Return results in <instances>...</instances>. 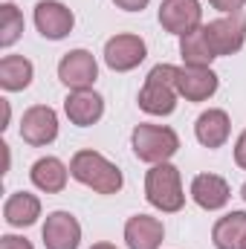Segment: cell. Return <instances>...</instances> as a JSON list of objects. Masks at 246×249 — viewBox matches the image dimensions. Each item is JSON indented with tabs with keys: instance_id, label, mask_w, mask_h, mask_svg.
I'll use <instances>...</instances> for the list:
<instances>
[{
	"instance_id": "6da1fadb",
	"label": "cell",
	"mask_w": 246,
	"mask_h": 249,
	"mask_svg": "<svg viewBox=\"0 0 246 249\" xmlns=\"http://www.w3.org/2000/svg\"><path fill=\"white\" fill-rule=\"evenodd\" d=\"M70 177L75 183H81V186L93 188L96 194H116L124 186L122 171L107 157H102L99 151H78V154H72Z\"/></svg>"
},
{
	"instance_id": "7a4b0ae2",
	"label": "cell",
	"mask_w": 246,
	"mask_h": 249,
	"mask_svg": "<svg viewBox=\"0 0 246 249\" xmlns=\"http://www.w3.org/2000/svg\"><path fill=\"white\" fill-rule=\"evenodd\" d=\"M177 99H180L177 67L174 64H157L139 90V107L151 116H168V113H174Z\"/></svg>"
},
{
	"instance_id": "3957f363",
	"label": "cell",
	"mask_w": 246,
	"mask_h": 249,
	"mask_svg": "<svg viewBox=\"0 0 246 249\" xmlns=\"http://www.w3.org/2000/svg\"><path fill=\"white\" fill-rule=\"evenodd\" d=\"M145 200L159 209V212H180L185 206L183 194V180H180V168L171 162H159L145 174Z\"/></svg>"
},
{
	"instance_id": "277c9868",
	"label": "cell",
	"mask_w": 246,
	"mask_h": 249,
	"mask_svg": "<svg viewBox=\"0 0 246 249\" xmlns=\"http://www.w3.org/2000/svg\"><path fill=\"white\" fill-rule=\"evenodd\" d=\"M130 145H133V154L142 160V162H151V165H159V162H168L177 151H180V136L165 127V124H136L133 133H130Z\"/></svg>"
},
{
	"instance_id": "5b68a950",
	"label": "cell",
	"mask_w": 246,
	"mask_h": 249,
	"mask_svg": "<svg viewBox=\"0 0 246 249\" xmlns=\"http://www.w3.org/2000/svg\"><path fill=\"white\" fill-rule=\"evenodd\" d=\"M206 26V35L211 41V50L214 55H235L241 53V47L246 44V15L244 12H235V15H223L211 23H203Z\"/></svg>"
},
{
	"instance_id": "8992f818",
	"label": "cell",
	"mask_w": 246,
	"mask_h": 249,
	"mask_svg": "<svg viewBox=\"0 0 246 249\" xmlns=\"http://www.w3.org/2000/svg\"><path fill=\"white\" fill-rule=\"evenodd\" d=\"M58 136V113L50 105H32L29 110H23L20 119V139L32 148H44L50 142H55Z\"/></svg>"
},
{
	"instance_id": "52a82bcc",
	"label": "cell",
	"mask_w": 246,
	"mask_h": 249,
	"mask_svg": "<svg viewBox=\"0 0 246 249\" xmlns=\"http://www.w3.org/2000/svg\"><path fill=\"white\" fill-rule=\"evenodd\" d=\"M148 55V47L139 35H113L107 44H105V64L113 70V72H127V70H136L139 64L145 61Z\"/></svg>"
},
{
	"instance_id": "ba28073f",
	"label": "cell",
	"mask_w": 246,
	"mask_h": 249,
	"mask_svg": "<svg viewBox=\"0 0 246 249\" xmlns=\"http://www.w3.org/2000/svg\"><path fill=\"white\" fill-rule=\"evenodd\" d=\"M58 78L70 90H90L99 78V64L87 50H70L58 61Z\"/></svg>"
},
{
	"instance_id": "9c48e42d",
	"label": "cell",
	"mask_w": 246,
	"mask_h": 249,
	"mask_svg": "<svg viewBox=\"0 0 246 249\" xmlns=\"http://www.w3.org/2000/svg\"><path fill=\"white\" fill-rule=\"evenodd\" d=\"M217 72L211 67H194L183 64L177 67V93L185 102H206L217 93Z\"/></svg>"
},
{
	"instance_id": "30bf717a",
	"label": "cell",
	"mask_w": 246,
	"mask_h": 249,
	"mask_svg": "<svg viewBox=\"0 0 246 249\" xmlns=\"http://www.w3.org/2000/svg\"><path fill=\"white\" fill-rule=\"evenodd\" d=\"M35 26L44 38L50 41H61L72 32L75 26V15L70 6H64L61 0H41L35 6Z\"/></svg>"
},
{
	"instance_id": "8fae6325",
	"label": "cell",
	"mask_w": 246,
	"mask_h": 249,
	"mask_svg": "<svg viewBox=\"0 0 246 249\" xmlns=\"http://www.w3.org/2000/svg\"><path fill=\"white\" fill-rule=\"evenodd\" d=\"M159 23L171 35H185V32L203 26V9L197 0H162Z\"/></svg>"
},
{
	"instance_id": "7c38bea8",
	"label": "cell",
	"mask_w": 246,
	"mask_h": 249,
	"mask_svg": "<svg viewBox=\"0 0 246 249\" xmlns=\"http://www.w3.org/2000/svg\"><path fill=\"white\" fill-rule=\"evenodd\" d=\"M41 238H44L47 249H78V244H81V223L70 212H53L44 220Z\"/></svg>"
},
{
	"instance_id": "4fadbf2b",
	"label": "cell",
	"mask_w": 246,
	"mask_h": 249,
	"mask_svg": "<svg viewBox=\"0 0 246 249\" xmlns=\"http://www.w3.org/2000/svg\"><path fill=\"white\" fill-rule=\"evenodd\" d=\"M64 113L67 119L78 127H90L105 116V99L96 90H72L64 99Z\"/></svg>"
},
{
	"instance_id": "5bb4252c",
	"label": "cell",
	"mask_w": 246,
	"mask_h": 249,
	"mask_svg": "<svg viewBox=\"0 0 246 249\" xmlns=\"http://www.w3.org/2000/svg\"><path fill=\"white\" fill-rule=\"evenodd\" d=\"M165 238V226L159 217L151 214H133L124 223V244L127 249H159Z\"/></svg>"
},
{
	"instance_id": "9a60e30c",
	"label": "cell",
	"mask_w": 246,
	"mask_h": 249,
	"mask_svg": "<svg viewBox=\"0 0 246 249\" xmlns=\"http://www.w3.org/2000/svg\"><path fill=\"white\" fill-rule=\"evenodd\" d=\"M229 133H232L229 113L220 110V107H209L194 122V136H197V142L203 148H223L226 139H229Z\"/></svg>"
},
{
	"instance_id": "2e32d148",
	"label": "cell",
	"mask_w": 246,
	"mask_h": 249,
	"mask_svg": "<svg viewBox=\"0 0 246 249\" xmlns=\"http://www.w3.org/2000/svg\"><path fill=\"white\" fill-rule=\"evenodd\" d=\"M229 197H232V188H229V183L223 177H217V174H197L191 180V200L200 209H206V212L223 209L229 203Z\"/></svg>"
},
{
	"instance_id": "e0dca14e",
	"label": "cell",
	"mask_w": 246,
	"mask_h": 249,
	"mask_svg": "<svg viewBox=\"0 0 246 249\" xmlns=\"http://www.w3.org/2000/svg\"><path fill=\"white\" fill-rule=\"evenodd\" d=\"M41 217V200L29 191H15L3 203V220L15 229H26Z\"/></svg>"
},
{
	"instance_id": "ac0fdd59",
	"label": "cell",
	"mask_w": 246,
	"mask_h": 249,
	"mask_svg": "<svg viewBox=\"0 0 246 249\" xmlns=\"http://www.w3.org/2000/svg\"><path fill=\"white\" fill-rule=\"evenodd\" d=\"M29 180L32 186L47 191V194H58L67 188V180H70V168L64 165L58 157H41L32 171H29Z\"/></svg>"
},
{
	"instance_id": "d6986e66",
	"label": "cell",
	"mask_w": 246,
	"mask_h": 249,
	"mask_svg": "<svg viewBox=\"0 0 246 249\" xmlns=\"http://www.w3.org/2000/svg\"><path fill=\"white\" fill-rule=\"evenodd\" d=\"M180 55H183V64H194V67H209L217 58L211 50V41L206 35V26H197V29L180 35Z\"/></svg>"
},
{
	"instance_id": "ffe728a7",
	"label": "cell",
	"mask_w": 246,
	"mask_h": 249,
	"mask_svg": "<svg viewBox=\"0 0 246 249\" xmlns=\"http://www.w3.org/2000/svg\"><path fill=\"white\" fill-rule=\"evenodd\" d=\"M32 75H35V67L29 58H23V55L0 58V87L3 90H9V93L26 90L32 84Z\"/></svg>"
},
{
	"instance_id": "44dd1931",
	"label": "cell",
	"mask_w": 246,
	"mask_h": 249,
	"mask_svg": "<svg viewBox=\"0 0 246 249\" xmlns=\"http://www.w3.org/2000/svg\"><path fill=\"white\" fill-rule=\"evenodd\" d=\"M244 238H246V212L223 214L211 229V241H214L217 249H241Z\"/></svg>"
},
{
	"instance_id": "7402d4cb",
	"label": "cell",
	"mask_w": 246,
	"mask_h": 249,
	"mask_svg": "<svg viewBox=\"0 0 246 249\" xmlns=\"http://www.w3.org/2000/svg\"><path fill=\"white\" fill-rule=\"evenodd\" d=\"M23 32V12L15 3L0 6V47H12Z\"/></svg>"
},
{
	"instance_id": "603a6c76",
	"label": "cell",
	"mask_w": 246,
	"mask_h": 249,
	"mask_svg": "<svg viewBox=\"0 0 246 249\" xmlns=\"http://www.w3.org/2000/svg\"><path fill=\"white\" fill-rule=\"evenodd\" d=\"M244 3L246 0H209V6L217 9V12H223V15H235V12H241Z\"/></svg>"
},
{
	"instance_id": "cb8c5ba5",
	"label": "cell",
	"mask_w": 246,
	"mask_h": 249,
	"mask_svg": "<svg viewBox=\"0 0 246 249\" xmlns=\"http://www.w3.org/2000/svg\"><path fill=\"white\" fill-rule=\"evenodd\" d=\"M0 249H35L26 238H20V235H3L0 238Z\"/></svg>"
},
{
	"instance_id": "d4e9b609",
	"label": "cell",
	"mask_w": 246,
	"mask_h": 249,
	"mask_svg": "<svg viewBox=\"0 0 246 249\" xmlns=\"http://www.w3.org/2000/svg\"><path fill=\"white\" fill-rule=\"evenodd\" d=\"M235 162L246 171V130L238 136V142H235Z\"/></svg>"
},
{
	"instance_id": "484cf974",
	"label": "cell",
	"mask_w": 246,
	"mask_h": 249,
	"mask_svg": "<svg viewBox=\"0 0 246 249\" xmlns=\"http://www.w3.org/2000/svg\"><path fill=\"white\" fill-rule=\"evenodd\" d=\"M119 9H124V12H142L145 6H148V0H113Z\"/></svg>"
},
{
	"instance_id": "4316f807",
	"label": "cell",
	"mask_w": 246,
	"mask_h": 249,
	"mask_svg": "<svg viewBox=\"0 0 246 249\" xmlns=\"http://www.w3.org/2000/svg\"><path fill=\"white\" fill-rule=\"evenodd\" d=\"M90 249H116V247H113V244H93Z\"/></svg>"
},
{
	"instance_id": "83f0119b",
	"label": "cell",
	"mask_w": 246,
	"mask_h": 249,
	"mask_svg": "<svg viewBox=\"0 0 246 249\" xmlns=\"http://www.w3.org/2000/svg\"><path fill=\"white\" fill-rule=\"evenodd\" d=\"M241 197H244V200H246V183H244V188H241Z\"/></svg>"
},
{
	"instance_id": "f1b7e54d",
	"label": "cell",
	"mask_w": 246,
	"mask_h": 249,
	"mask_svg": "<svg viewBox=\"0 0 246 249\" xmlns=\"http://www.w3.org/2000/svg\"><path fill=\"white\" fill-rule=\"evenodd\" d=\"M241 249H246V238H244V244H241Z\"/></svg>"
}]
</instances>
